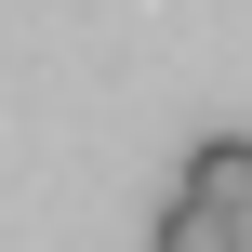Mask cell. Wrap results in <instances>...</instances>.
Returning a JSON list of instances; mask_svg holds the SVG:
<instances>
[{"label":"cell","instance_id":"obj_1","mask_svg":"<svg viewBox=\"0 0 252 252\" xmlns=\"http://www.w3.org/2000/svg\"><path fill=\"white\" fill-rule=\"evenodd\" d=\"M186 199H226V213H239L252 199V133H199V146H186Z\"/></svg>","mask_w":252,"mask_h":252},{"label":"cell","instance_id":"obj_2","mask_svg":"<svg viewBox=\"0 0 252 252\" xmlns=\"http://www.w3.org/2000/svg\"><path fill=\"white\" fill-rule=\"evenodd\" d=\"M159 252H252V213H226V199H173V213H159Z\"/></svg>","mask_w":252,"mask_h":252}]
</instances>
